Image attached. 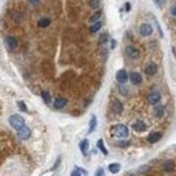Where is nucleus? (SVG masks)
Returning <instances> with one entry per match:
<instances>
[{"label": "nucleus", "instance_id": "obj_38", "mask_svg": "<svg viewBox=\"0 0 176 176\" xmlns=\"http://www.w3.org/2000/svg\"><path fill=\"white\" fill-rule=\"evenodd\" d=\"M148 168H149V167H148V165H145V167H141V168H140V172H145V169H148Z\"/></svg>", "mask_w": 176, "mask_h": 176}, {"label": "nucleus", "instance_id": "obj_5", "mask_svg": "<svg viewBox=\"0 0 176 176\" xmlns=\"http://www.w3.org/2000/svg\"><path fill=\"white\" fill-rule=\"evenodd\" d=\"M160 100H161V94H160L159 91H153V92H150L149 95H148V102L153 106L159 105Z\"/></svg>", "mask_w": 176, "mask_h": 176}, {"label": "nucleus", "instance_id": "obj_27", "mask_svg": "<svg viewBox=\"0 0 176 176\" xmlns=\"http://www.w3.org/2000/svg\"><path fill=\"white\" fill-rule=\"evenodd\" d=\"M107 39H108V34H107V33H105V34H102V35H100L99 42H100V43H105Z\"/></svg>", "mask_w": 176, "mask_h": 176}, {"label": "nucleus", "instance_id": "obj_11", "mask_svg": "<svg viewBox=\"0 0 176 176\" xmlns=\"http://www.w3.org/2000/svg\"><path fill=\"white\" fill-rule=\"evenodd\" d=\"M129 80H130L134 86H138V84L142 83V76H141V73H138V72H131V73L129 75Z\"/></svg>", "mask_w": 176, "mask_h": 176}, {"label": "nucleus", "instance_id": "obj_35", "mask_svg": "<svg viewBox=\"0 0 176 176\" xmlns=\"http://www.w3.org/2000/svg\"><path fill=\"white\" fill-rule=\"evenodd\" d=\"M29 3H30L31 6H37L39 3V0H29Z\"/></svg>", "mask_w": 176, "mask_h": 176}, {"label": "nucleus", "instance_id": "obj_32", "mask_svg": "<svg viewBox=\"0 0 176 176\" xmlns=\"http://www.w3.org/2000/svg\"><path fill=\"white\" fill-rule=\"evenodd\" d=\"M60 163H61V157H58V159H57V161H56V164H54V165H53L52 171H54V169H56V168H57V167L60 165Z\"/></svg>", "mask_w": 176, "mask_h": 176}, {"label": "nucleus", "instance_id": "obj_33", "mask_svg": "<svg viewBox=\"0 0 176 176\" xmlns=\"http://www.w3.org/2000/svg\"><path fill=\"white\" fill-rule=\"evenodd\" d=\"M127 145H129V142H127V141H121V142H118V146H121V148L127 146Z\"/></svg>", "mask_w": 176, "mask_h": 176}, {"label": "nucleus", "instance_id": "obj_25", "mask_svg": "<svg viewBox=\"0 0 176 176\" xmlns=\"http://www.w3.org/2000/svg\"><path fill=\"white\" fill-rule=\"evenodd\" d=\"M100 16H102V11H96L95 14L91 16V23H95V22H98Z\"/></svg>", "mask_w": 176, "mask_h": 176}, {"label": "nucleus", "instance_id": "obj_26", "mask_svg": "<svg viewBox=\"0 0 176 176\" xmlns=\"http://www.w3.org/2000/svg\"><path fill=\"white\" fill-rule=\"evenodd\" d=\"M99 3H100V0H90V6L92 8H98L99 7Z\"/></svg>", "mask_w": 176, "mask_h": 176}, {"label": "nucleus", "instance_id": "obj_17", "mask_svg": "<svg viewBox=\"0 0 176 176\" xmlns=\"http://www.w3.org/2000/svg\"><path fill=\"white\" fill-rule=\"evenodd\" d=\"M164 111H165V107L163 105H160V103H159V106H157V105L155 106V115L157 118H161L163 115H164Z\"/></svg>", "mask_w": 176, "mask_h": 176}, {"label": "nucleus", "instance_id": "obj_19", "mask_svg": "<svg viewBox=\"0 0 176 176\" xmlns=\"http://www.w3.org/2000/svg\"><path fill=\"white\" fill-rule=\"evenodd\" d=\"M108 171L111 172V174H118V172L121 171V164H119V163H112V164L108 165Z\"/></svg>", "mask_w": 176, "mask_h": 176}, {"label": "nucleus", "instance_id": "obj_14", "mask_svg": "<svg viewBox=\"0 0 176 176\" xmlns=\"http://www.w3.org/2000/svg\"><path fill=\"white\" fill-rule=\"evenodd\" d=\"M160 138H161V133H159V131H153V133H150L149 136H148V142L156 144Z\"/></svg>", "mask_w": 176, "mask_h": 176}, {"label": "nucleus", "instance_id": "obj_10", "mask_svg": "<svg viewBox=\"0 0 176 176\" xmlns=\"http://www.w3.org/2000/svg\"><path fill=\"white\" fill-rule=\"evenodd\" d=\"M111 108H112V111L115 112V114H122V111H123V105H122V102L121 100H118V99H114L111 102Z\"/></svg>", "mask_w": 176, "mask_h": 176}, {"label": "nucleus", "instance_id": "obj_3", "mask_svg": "<svg viewBox=\"0 0 176 176\" xmlns=\"http://www.w3.org/2000/svg\"><path fill=\"white\" fill-rule=\"evenodd\" d=\"M125 56L130 60H138L140 58V50L137 48H134V46L129 45L125 48Z\"/></svg>", "mask_w": 176, "mask_h": 176}, {"label": "nucleus", "instance_id": "obj_29", "mask_svg": "<svg viewBox=\"0 0 176 176\" xmlns=\"http://www.w3.org/2000/svg\"><path fill=\"white\" fill-rule=\"evenodd\" d=\"M95 176H105V169H103V168H98V169H96Z\"/></svg>", "mask_w": 176, "mask_h": 176}, {"label": "nucleus", "instance_id": "obj_8", "mask_svg": "<svg viewBox=\"0 0 176 176\" xmlns=\"http://www.w3.org/2000/svg\"><path fill=\"white\" fill-rule=\"evenodd\" d=\"M115 77H117V81L119 84H126V81L129 80V73L125 71V69H119Z\"/></svg>", "mask_w": 176, "mask_h": 176}, {"label": "nucleus", "instance_id": "obj_7", "mask_svg": "<svg viewBox=\"0 0 176 176\" xmlns=\"http://www.w3.org/2000/svg\"><path fill=\"white\" fill-rule=\"evenodd\" d=\"M16 133H18V137H19L20 140H29L30 136H31L30 127H27L26 125H24L23 127H20L19 130H16Z\"/></svg>", "mask_w": 176, "mask_h": 176}, {"label": "nucleus", "instance_id": "obj_30", "mask_svg": "<svg viewBox=\"0 0 176 176\" xmlns=\"http://www.w3.org/2000/svg\"><path fill=\"white\" fill-rule=\"evenodd\" d=\"M71 176H81V175H80V169H79V168H75L73 171H72Z\"/></svg>", "mask_w": 176, "mask_h": 176}, {"label": "nucleus", "instance_id": "obj_9", "mask_svg": "<svg viewBox=\"0 0 176 176\" xmlns=\"http://www.w3.org/2000/svg\"><path fill=\"white\" fill-rule=\"evenodd\" d=\"M133 130L134 131H137V133H142V131H145L146 129H148V126H146V123L144 121H141V119H138V121H136L133 123Z\"/></svg>", "mask_w": 176, "mask_h": 176}, {"label": "nucleus", "instance_id": "obj_31", "mask_svg": "<svg viewBox=\"0 0 176 176\" xmlns=\"http://www.w3.org/2000/svg\"><path fill=\"white\" fill-rule=\"evenodd\" d=\"M155 3L157 7H163V6L165 4V0H155Z\"/></svg>", "mask_w": 176, "mask_h": 176}, {"label": "nucleus", "instance_id": "obj_36", "mask_svg": "<svg viewBox=\"0 0 176 176\" xmlns=\"http://www.w3.org/2000/svg\"><path fill=\"white\" fill-rule=\"evenodd\" d=\"M115 46H117V41L111 39V49H115Z\"/></svg>", "mask_w": 176, "mask_h": 176}, {"label": "nucleus", "instance_id": "obj_4", "mask_svg": "<svg viewBox=\"0 0 176 176\" xmlns=\"http://www.w3.org/2000/svg\"><path fill=\"white\" fill-rule=\"evenodd\" d=\"M4 42H6V46H7V49L10 50V52H12V50H15L18 48V39L15 38V37H12V35L6 37Z\"/></svg>", "mask_w": 176, "mask_h": 176}, {"label": "nucleus", "instance_id": "obj_6", "mask_svg": "<svg viewBox=\"0 0 176 176\" xmlns=\"http://www.w3.org/2000/svg\"><path fill=\"white\" fill-rule=\"evenodd\" d=\"M153 33V27L150 23H142L140 26V34L142 37H150Z\"/></svg>", "mask_w": 176, "mask_h": 176}, {"label": "nucleus", "instance_id": "obj_1", "mask_svg": "<svg viewBox=\"0 0 176 176\" xmlns=\"http://www.w3.org/2000/svg\"><path fill=\"white\" fill-rule=\"evenodd\" d=\"M111 134L112 136H115L117 138H121V140H123V138H127L129 137V127L126 125H115V126L111 127Z\"/></svg>", "mask_w": 176, "mask_h": 176}, {"label": "nucleus", "instance_id": "obj_15", "mask_svg": "<svg viewBox=\"0 0 176 176\" xmlns=\"http://www.w3.org/2000/svg\"><path fill=\"white\" fill-rule=\"evenodd\" d=\"M96 125H98V118H96V115H91V119H90V127H88V134L94 133V130L96 129Z\"/></svg>", "mask_w": 176, "mask_h": 176}, {"label": "nucleus", "instance_id": "obj_23", "mask_svg": "<svg viewBox=\"0 0 176 176\" xmlns=\"http://www.w3.org/2000/svg\"><path fill=\"white\" fill-rule=\"evenodd\" d=\"M100 29H102V22L98 20V22H95V23H92L90 31H91V33H96V31H99Z\"/></svg>", "mask_w": 176, "mask_h": 176}, {"label": "nucleus", "instance_id": "obj_18", "mask_svg": "<svg viewBox=\"0 0 176 176\" xmlns=\"http://www.w3.org/2000/svg\"><path fill=\"white\" fill-rule=\"evenodd\" d=\"M79 148H80V150H81V153H83V155H87V153H88V148H90V142H88L87 138L81 141L80 145H79Z\"/></svg>", "mask_w": 176, "mask_h": 176}, {"label": "nucleus", "instance_id": "obj_28", "mask_svg": "<svg viewBox=\"0 0 176 176\" xmlns=\"http://www.w3.org/2000/svg\"><path fill=\"white\" fill-rule=\"evenodd\" d=\"M119 90H121V94H123V95L127 94V88L125 87V84H119Z\"/></svg>", "mask_w": 176, "mask_h": 176}, {"label": "nucleus", "instance_id": "obj_20", "mask_svg": "<svg viewBox=\"0 0 176 176\" xmlns=\"http://www.w3.org/2000/svg\"><path fill=\"white\" fill-rule=\"evenodd\" d=\"M96 146H98V149H99L100 152H102L105 156H107V155H108V150L106 149V146H105V142H103V140H98V142H96Z\"/></svg>", "mask_w": 176, "mask_h": 176}, {"label": "nucleus", "instance_id": "obj_2", "mask_svg": "<svg viewBox=\"0 0 176 176\" xmlns=\"http://www.w3.org/2000/svg\"><path fill=\"white\" fill-rule=\"evenodd\" d=\"M8 123H10L11 127H14L15 130H19L20 127L24 126V118L19 114H12L10 118H8Z\"/></svg>", "mask_w": 176, "mask_h": 176}, {"label": "nucleus", "instance_id": "obj_16", "mask_svg": "<svg viewBox=\"0 0 176 176\" xmlns=\"http://www.w3.org/2000/svg\"><path fill=\"white\" fill-rule=\"evenodd\" d=\"M174 168H175V163L172 161V160H167L164 164H163V167H161V169H163V171H165V172L174 171Z\"/></svg>", "mask_w": 176, "mask_h": 176}, {"label": "nucleus", "instance_id": "obj_37", "mask_svg": "<svg viewBox=\"0 0 176 176\" xmlns=\"http://www.w3.org/2000/svg\"><path fill=\"white\" fill-rule=\"evenodd\" d=\"M171 14L176 18V6H175V7H172V8H171Z\"/></svg>", "mask_w": 176, "mask_h": 176}, {"label": "nucleus", "instance_id": "obj_21", "mask_svg": "<svg viewBox=\"0 0 176 176\" xmlns=\"http://www.w3.org/2000/svg\"><path fill=\"white\" fill-rule=\"evenodd\" d=\"M41 96H42L43 102H45L46 105H50V103H52V96H50V94L48 91H42V92H41Z\"/></svg>", "mask_w": 176, "mask_h": 176}, {"label": "nucleus", "instance_id": "obj_24", "mask_svg": "<svg viewBox=\"0 0 176 176\" xmlns=\"http://www.w3.org/2000/svg\"><path fill=\"white\" fill-rule=\"evenodd\" d=\"M18 107H19V110L20 111H23V112H27L29 111V108H27V106H26V103L23 102V100H18Z\"/></svg>", "mask_w": 176, "mask_h": 176}, {"label": "nucleus", "instance_id": "obj_12", "mask_svg": "<svg viewBox=\"0 0 176 176\" xmlns=\"http://www.w3.org/2000/svg\"><path fill=\"white\" fill-rule=\"evenodd\" d=\"M67 103H68V100L65 98H57L54 102H53V106H54L56 110H61L67 106Z\"/></svg>", "mask_w": 176, "mask_h": 176}, {"label": "nucleus", "instance_id": "obj_39", "mask_svg": "<svg viewBox=\"0 0 176 176\" xmlns=\"http://www.w3.org/2000/svg\"><path fill=\"white\" fill-rule=\"evenodd\" d=\"M130 176H134V175H130Z\"/></svg>", "mask_w": 176, "mask_h": 176}, {"label": "nucleus", "instance_id": "obj_13", "mask_svg": "<svg viewBox=\"0 0 176 176\" xmlns=\"http://www.w3.org/2000/svg\"><path fill=\"white\" fill-rule=\"evenodd\" d=\"M145 73L148 75V76H155V75L157 73V65L153 64V62L148 64L146 68H145Z\"/></svg>", "mask_w": 176, "mask_h": 176}, {"label": "nucleus", "instance_id": "obj_34", "mask_svg": "<svg viewBox=\"0 0 176 176\" xmlns=\"http://www.w3.org/2000/svg\"><path fill=\"white\" fill-rule=\"evenodd\" d=\"M130 8H131L130 3H129V2H126V3H125V11H130Z\"/></svg>", "mask_w": 176, "mask_h": 176}, {"label": "nucleus", "instance_id": "obj_22", "mask_svg": "<svg viewBox=\"0 0 176 176\" xmlns=\"http://www.w3.org/2000/svg\"><path fill=\"white\" fill-rule=\"evenodd\" d=\"M49 24H50V19H49V18H41V19L38 20V26L42 27V29L48 27Z\"/></svg>", "mask_w": 176, "mask_h": 176}]
</instances>
